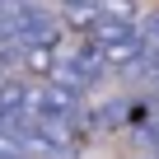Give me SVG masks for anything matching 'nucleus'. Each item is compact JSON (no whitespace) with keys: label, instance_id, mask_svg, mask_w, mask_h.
<instances>
[{"label":"nucleus","instance_id":"20e7f679","mask_svg":"<svg viewBox=\"0 0 159 159\" xmlns=\"http://www.w3.org/2000/svg\"><path fill=\"white\" fill-rule=\"evenodd\" d=\"M145 38L159 47V14H145Z\"/></svg>","mask_w":159,"mask_h":159},{"label":"nucleus","instance_id":"f03ea898","mask_svg":"<svg viewBox=\"0 0 159 159\" xmlns=\"http://www.w3.org/2000/svg\"><path fill=\"white\" fill-rule=\"evenodd\" d=\"M103 19H126V24H140V0H98L94 5Z\"/></svg>","mask_w":159,"mask_h":159},{"label":"nucleus","instance_id":"39448f33","mask_svg":"<svg viewBox=\"0 0 159 159\" xmlns=\"http://www.w3.org/2000/svg\"><path fill=\"white\" fill-rule=\"evenodd\" d=\"M56 5H61V10H94L98 0H56Z\"/></svg>","mask_w":159,"mask_h":159},{"label":"nucleus","instance_id":"f257e3e1","mask_svg":"<svg viewBox=\"0 0 159 159\" xmlns=\"http://www.w3.org/2000/svg\"><path fill=\"white\" fill-rule=\"evenodd\" d=\"M14 136L24 140L28 159H84V145L70 140V136L56 131V126H47V122H24Z\"/></svg>","mask_w":159,"mask_h":159},{"label":"nucleus","instance_id":"7ed1b4c3","mask_svg":"<svg viewBox=\"0 0 159 159\" xmlns=\"http://www.w3.org/2000/svg\"><path fill=\"white\" fill-rule=\"evenodd\" d=\"M0 159H28V150L14 131H0Z\"/></svg>","mask_w":159,"mask_h":159}]
</instances>
